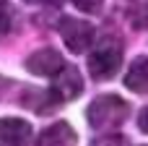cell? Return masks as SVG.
<instances>
[{"label": "cell", "mask_w": 148, "mask_h": 146, "mask_svg": "<svg viewBox=\"0 0 148 146\" xmlns=\"http://www.w3.org/2000/svg\"><path fill=\"white\" fill-rule=\"evenodd\" d=\"M86 115H88V125L91 128H96V131H114V128H120L127 120L130 104L122 97H117V94H101V97H96L88 104Z\"/></svg>", "instance_id": "cell-1"}, {"label": "cell", "mask_w": 148, "mask_h": 146, "mask_svg": "<svg viewBox=\"0 0 148 146\" xmlns=\"http://www.w3.org/2000/svg\"><path fill=\"white\" fill-rule=\"evenodd\" d=\"M122 65V42L114 37H104L88 57V71L94 81H109Z\"/></svg>", "instance_id": "cell-2"}, {"label": "cell", "mask_w": 148, "mask_h": 146, "mask_svg": "<svg viewBox=\"0 0 148 146\" xmlns=\"http://www.w3.org/2000/svg\"><path fill=\"white\" fill-rule=\"evenodd\" d=\"M57 29H60V37L70 52H88L94 44V37H96V31L88 21L73 18V16H62Z\"/></svg>", "instance_id": "cell-3"}, {"label": "cell", "mask_w": 148, "mask_h": 146, "mask_svg": "<svg viewBox=\"0 0 148 146\" xmlns=\"http://www.w3.org/2000/svg\"><path fill=\"white\" fill-rule=\"evenodd\" d=\"M62 65H65V60L55 47H42V50H36L26 57V71L34 73V76H42V78L57 76L62 71Z\"/></svg>", "instance_id": "cell-4"}, {"label": "cell", "mask_w": 148, "mask_h": 146, "mask_svg": "<svg viewBox=\"0 0 148 146\" xmlns=\"http://www.w3.org/2000/svg\"><path fill=\"white\" fill-rule=\"evenodd\" d=\"M57 102H70V99H78L83 94V78L75 68L70 65H62V71L57 76H52V89Z\"/></svg>", "instance_id": "cell-5"}, {"label": "cell", "mask_w": 148, "mask_h": 146, "mask_svg": "<svg viewBox=\"0 0 148 146\" xmlns=\"http://www.w3.org/2000/svg\"><path fill=\"white\" fill-rule=\"evenodd\" d=\"M31 125L21 118H0V146H29Z\"/></svg>", "instance_id": "cell-6"}, {"label": "cell", "mask_w": 148, "mask_h": 146, "mask_svg": "<svg viewBox=\"0 0 148 146\" xmlns=\"http://www.w3.org/2000/svg\"><path fill=\"white\" fill-rule=\"evenodd\" d=\"M78 144V136L75 131L68 125V123H52L49 128H44L36 138V146H75Z\"/></svg>", "instance_id": "cell-7"}, {"label": "cell", "mask_w": 148, "mask_h": 146, "mask_svg": "<svg viewBox=\"0 0 148 146\" xmlns=\"http://www.w3.org/2000/svg\"><path fill=\"white\" fill-rule=\"evenodd\" d=\"M125 86L135 94H148V57H135L125 73Z\"/></svg>", "instance_id": "cell-8"}, {"label": "cell", "mask_w": 148, "mask_h": 146, "mask_svg": "<svg viewBox=\"0 0 148 146\" xmlns=\"http://www.w3.org/2000/svg\"><path fill=\"white\" fill-rule=\"evenodd\" d=\"M91 146H125V138L120 133H104V136H96Z\"/></svg>", "instance_id": "cell-9"}, {"label": "cell", "mask_w": 148, "mask_h": 146, "mask_svg": "<svg viewBox=\"0 0 148 146\" xmlns=\"http://www.w3.org/2000/svg\"><path fill=\"white\" fill-rule=\"evenodd\" d=\"M73 5L78 10H83V13H99L101 5H104V0H73Z\"/></svg>", "instance_id": "cell-10"}, {"label": "cell", "mask_w": 148, "mask_h": 146, "mask_svg": "<svg viewBox=\"0 0 148 146\" xmlns=\"http://www.w3.org/2000/svg\"><path fill=\"white\" fill-rule=\"evenodd\" d=\"M138 128H140L143 133H148V107L140 110V115H138Z\"/></svg>", "instance_id": "cell-11"}, {"label": "cell", "mask_w": 148, "mask_h": 146, "mask_svg": "<svg viewBox=\"0 0 148 146\" xmlns=\"http://www.w3.org/2000/svg\"><path fill=\"white\" fill-rule=\"evenodd\" d=\"M23 3H29V5H55L57 8L62 0H23Z\"/></svg>", "instance_id": "cell-12"}, {"label": "cell", "mask_w": 148, "mask_h": 146, "mask_svg": "<svg viewBox=\"0 0 148 146\" xmlns=\"http://www.w3.org/2000/svg\"><path fill=\"white\" fill-rule=\"evenodd\" d=\"M3 3H5V0H0V8H3Z\"/></svg>", "instance_id": "cell-13"}]
</instances>
